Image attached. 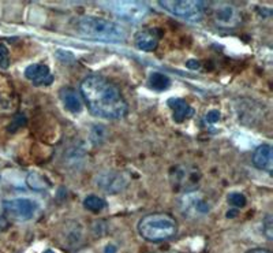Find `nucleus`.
<instances>
[{"label": "nucleus", "mask_w": 273, "mask_h": 253, "mask_svg": "<svg viewBox=\"0 0 273 253\" xmlns=\"http://www.w3.org/2000/svg\"><path fill=\"white\" fill-rule=\"evenodd\" d=\"M262 227H264V234H265V237L268 238L269 241H272L273 240V219L270 213H268V215L265 217V219H264V222H262Z\"/></svg>", "instance_id": "4be33fe9"}, {"label": "nucleus", "mask_w": 273, "mask_h": 253, "mask_svg": "<svg viewBox=\"0 0 273 253\" xmlns=\"http://www.w3.org/2000/svg\"><path fill=\"white\" fill-rule=\"evenodd\" d=\"M26 182H28L29 188H32L33 190H45L49 186L47 180L41 174H38V172H30L28 176Z\"/></svg>", "instance_id": "6ab92c4d"}, {"label": "nucleus", "mask_w": 273, "mask_h": 253, "mask_svg": "<svg viewBox=\"0 0 273 253\" xmlns=\"http://www.w3.org/2000/svg\"><path fill=\"white\" fill-rule=\"evenodd\" d=\"M220 111H217V110H211L208 112V114L205 115V121L208 123H216L220 121Z\"/></svg>", "instance_id": "393cba45"}, {"label": "nucleus", "mask_w": 273, "mask_h": 253, "mask_svg": "<svg viewBox=\"0 0 273 253\" xmlns=\"http://www.w3.org/2000/svg\"><path fill=\"white\" fill-rule=\"evenodd\" d=\"M25 123H26V118H25V115L18 114L15 118L12 119V123L8 126V130L15 131L16 129H20V127L24 126Z\"/></svg>", "instance_id": "b1692460"}, {"label": "nucleus", "mask_w": 273, "mask_h": 253, "mask_svg": "<svg viewBox=\"0 0 273 253\" xmlns=\"http://www.w3.org/2000/svg\"><path fill=\"white\" fill-rule=\"evenodd\" d=\"M83 207L92 212H100L107 207V201L102 197L98 196H88L83 200Z\"/></svg>", "instance_id": "a211bd4d"}, {"label": "nucleus", "mask_w": 273, "mask_h": 253, "mask_svg": "<svg viewBox=\"0 0 273 253\" xmlns=\"http://www.w3.org/2000/svg\"><path fill=\"white\" fill-rule=\"evenodd\" d=\"M238 215V209H231L227 212V218H235Z\"/></svg>", "instance_id": "c756f323"}, {"label": "nucleus", "mask_w": 273, "mask_h": 253, "mask_svg": "<svg viewBox=\"0 0 273 253\" xmlns=\"http://www.w3.org/2000/svg\"><path fill=\"white\" fill-rule=\"evenodd\" d=\"M148 84L151 86L152 89L159 90V92H163V90H167L171 85V80L163 73H159V71H153L149 75V80H148Z\"/></svg>", "instance_id": "f3484780"}, {"label": "nucleus", "mask_w": 273, "mask_h": 253, "mask_svg": "<svg viewBox=\"0 0 273 253\" xmlns=\"http://www.w3.org/2000/svg\"><path fill=\"white\" fill-rule=\"evenodd\" d=\"M212 16L215 24L219 28L231 29L237 28L241 24L242 14L237 6L231 3H216L212 10Z\"/></svg>", "instance_id": "1a4fd4ad"}, {"label": "nucleus", "mask_w": 273, "mask_h": 253, "mask_svg": "<svg viewBox=\"0 0 273 253\" xmlns=\"http://www.w3.org/2000/svg\"><path fill=\"white\" fill-rule=\"evenodd\" d=\"M60 99L65 107L70 112H73V114H78V112H81L82 111V102L81 98L78 96V93L71 88H63L60 90Z\"/></svg>", "instance_id": "dca6fc26"}, {"label": "nucleus", "mask_w": 273, "mask_h": 253, "mask_svg": "<svg viewBox=\"0 0 273 253\" xmlns=\"http://www.w3.org/2000/svg\"><path fill=\"white\" fill-rule=\"evenodd\" d=\"M200 180V171L188 166H178L171 171V184L176 190L193 192L198 186Z\"/></svg>", "instance_id": "0eeeda50"}, {"label": "nucleus", "mask_w": 273, "mask_h": 253, "mask_svg": "<svg viewBox=\"0 0 273 253\" xmlns=\"http://www.w3.org/2000/svg\"><path fill=\"white\" fill-rule=\"evenodd\" d=\"M44 253H55V252H53V250H51V249H48V250H45Z\"/></svg>", "instance_id": "7c9ffc66"}, {"label": "nucleus", "mask_w": 273, "mask_h": 253, "mask_svg": "<svg viewBox=\"0 0 273 253\" xmlns=\"http://www.w3.org/2000/svg\"><path fill=\"white\" fill-rule=\"evenodd\" d=\"M81 93L90 112L98 118L120 119L127 114V103L120 90L101 75H90L81 84Z\"/></svg>", "instance_id": "f257e3e1"}, {"label": "nucleus", "mask_w": 273, "mask_h": 253, "mask_svg": "<svg viewBox=\"0 0 273 253\" xmlns=\"http://www.w3.org/2000/svg\"><path fill=\"white\" fill-rule=\"evenodd\" d=\"M134 44L141 51H153L159 45V37L152 30H141L134 36Z\"/></svg>", "instance_id": "2eb2a0df"}, {"label": "nucleus", "mask_w": 273, "mask_h": 253, "mask_svg": "<svg viewBox=\"0 0 273 253\" xmlns=\"http://www.w3.org/2000/svg\"><path fill=\"white\" fill-rule=\"evenodd\" d=\"M253 164L258 170L272 172L273 171V148L269 144H264L254 151Z\"/></svg>", "instance_id": "ddd939ff"}, {"label": "nucleus", "mask_w": 273, "mask_h": 253, "mask_svg": "<svg viewBox=\"0 0 273 253\" xmlns=\"http://www.w3.org/2000/svg\"><path fill=\"white\" fill-rule=\"evenodd\" d=\"M61 246L66 249L74 250L79 248L83 242V229L78 222H67L60 230L59 234Z\"/></svg>", "instance_id": "9d476101"}, {"label": "nucleus", "mask_w": 273, "mask_h": 253, "mask_svg": "<svg viewBox=\"0 0 273 253\" xmlns=\"http://www.w3.org/2000/svg\"><path fill=\"white\" fill-rule=\"evenodd\" d=\"M96 185L102 192L110 193V194H116L127 188L129 185V177L122 171L116 170H107L101 171L96 177Z\"/></svg>", "instance_id": "6e6552de"}, {"label": "nucleus", "mask_w": 273, "mask_h": 253, "mask_svg": "<svg viewBox=\"0 0 273 253\" xmlns=\"http://www.w3.org/2000/svg\"><path fill=\"white\" fill-rule=\"evenodd\" d=\"M228 203L233 205V207H235V208H243L246 205V203H247V200H246V197L243 193L233 192L228 194Z\"/></svg>", "instance_id": "aec40b11"}, {"label": "nucleus", "mask_w": 273, "mask_h": 253, "mask_svg": "<svg viewBox=\"0 0 273 253\" xmlns=\"http://www.w3.org/2000/svg\"><path fill=\"white\" fill-rule=\"evenodd\" d=\"M3 211L7 217L12 218L14 221L26 222L34 218L38 211V204L33 199L18 197L11 200H4Z\"/></svg>", "instance_id": "423d86ee"}, {"label": "nucleus", "mask_w": 273, "mask_h": 253, "mask_svg": "<svg viewBox=\"0 0 273 253\" xmlns=\"http://www.w3.org/2000/svg\"><path fill=\"white\" fill-rule=\"evenodd\" d=\"M6 227H7V221L3 217V213H0V231L6 229Z\"/></svg>", "instance_id": "bb28decb"}, {"label": "nucleus", "mask_w": 273, "mask_h": 253, "mask_svg": "<svg viewBox=\"0 0 273 253\" xmlns=\"http://www.w3.org/2000/svg\"><path fill=\"white\" fill-rule=\"evenodd\" d=\"M138 233L149 242L168 241L178 233V223L168 213H151L139 221Z\"/></svg>", "instance_id": "7ed1b4c3"}, {"label": "nucleus", "mask_w": 273, "mask_h": 253, "mask_svg": "<svg viewBox=\"0 0 273 253\" xmlns=\"http://www.w3.org/2000/svg\"><path fill=\"white\" fill-rule=\"evenodd\" d=\"M10 66V56H8V49L6 45L0 44V69L6 70Z\"/></svg>", "instance_id": "5701e85b"}, {"label": "nucleus", "mask_w": 273, "mask_h": 253, "mask_svg": "<svg viewBox=\"0 0 273 253\" xmlns=\"http://www.w3.org/2000/svg\"><path fill=\"white\" fill-rule=\"evenodd\" d=\"M167 253H174V252H167Z\"/></svg>", "instance_id": "2f4dec72"}, {"label": "nucleus", "mask_w": 273, "mask_h": 253, "mask_svg": "<svg viewBox=\"0 0 273 253\" xmlns=\"http://www.w3.org/2000/svg\"><path fill=\"white\" fill-rule=\"evenodd\" d=\"M118 249H116V246L115 245H107L106 249H104V253H116Z\"/></svg>", "instance_id": "cd10ccee"}, {"label": "nucleus", "mask_w": 273, "mask_h": 253, "mask_svg": "<svg viewBox=\"0 0 273 253\" xmlns=\"http://www.w3.org/2000/svg\"><path fill=\"white\" fill-rule=\"evenodd\" d=\"M200 62L198 61H194V59H190V61H187V63H186V67L187 69H192V70H197L200 69Z\"/></svg>", "instance_id": "a878e982"}, {"label": "nucleus", "mask_w": 273, "mask_h": 253, "mask_svg": "<svg viewBox=\"0 0 273 253\" xmlns=\"http://www.w3.org/2000/svg\"><path fill=\"white\" fill-rule=\"evenodd\" d=\"M101 4L115 16L131 24H138L149 14V7L142 2H106Z\"/></svg>", "instance_id": "39448f33"}, {"label": "nucleus", "mask_w": 273, "mask_h": 253, "mask_svg": "<svg viewBox=\"0 0 273 253\" xmlns=\"http://www.w3.org/2000/svg\"><path fill=\"white\" fill-rule=\"evenodd\" d=\"M25 77L29 81H32L36 86H48L53 82V75L47 65L43 63H34L26 67Z\"/></svg>", "instance_id": "f8f14e48"}, {"label": "nucleus", "mask_w": 273, "mask_h": 253, "mask_svg": "<svg viewBox=\"0 0 273 253\" xmlns=\"http://www.w3.org/2000/svg\"><path fill=\"white\" fill-rule=\"evenodd\" d=\"M168 107L172 111V118L176 123L184 122L186 119L192 118L194 115V110L193 107H190L186 100L180 98H171L168 100Z\"/></svg>", "instance_id": "4468645a"}, {"label": "nucleus", "mask_w": 273, "mask_h": 253, "mask_svg": "<svg viewBox=\"0 0 273 253\" xmlns=\"http://www.w3.org/2000/svg\"><path fill=\"white\" fill-rule=\"evenodd\" d=\"M159 6L163 10L168 11L172 15L190 21V22H200L204 16V2H194V0H161Z\"/></svg>", "instance_id": "20e7f679"}, {"label": "nucleus", "mask_w": 273, "mask_h": 253, "mask_svg": "<svg viewBox=\"0 0 273 253\" xmlns=\"http://www.w3.org/2000/svg\"><path fill=\"white\" fill-rule=\"evenodd\" d=\"M182 211L188 217H204L211 211V205L196 193H186L182 199Z\"/></svg>", "instance_id": "9b49d317"}, {"label": "nucleus", "mask_w": 273, "mask_h": 253, "mask_svg": "<svg viewBox=\"0 0 273 253\" xmlns=\"http://www.w3.org/2000/svg\"><path fill=\"white\" fill-rule=\"evenodd\" d=\"M247 253H272V252H269V250H268V249H262V248H257V249L249 250V252H247Z\"/></svg>", "instance_id": "c85d7f7f"}, {"label": "nucleus", "mask_w": 273, "mask_h": 253, "mask_svg": "<svg viewBox=\"0 0 273 253\" xmlns=\"http://www.w3.org/2000/svg\"><path fill=\"white\" fill-rule=\"evenodd\" d=\"M106 139V127L102 125H94L92 129V141L94 144H101Z\"/></svg>", "instance_id": "412c9836"}, {"label": "nucleus", "mask_w": 273, "mask_h": 253, "mask_svg": "<svg viewBox=\"0 0 273 253\" xmlns=\"http://www.w3.org/2000/svg\"><path fill=\"white\" fill-rule=\"evenodd\" d=\"M77 32L86 38L107 43H120L127 38V32L123 26L98 16H82L77 22Z\"/></svg>", "instance_id": "f03ea898"}]
</instances>
